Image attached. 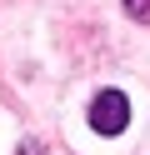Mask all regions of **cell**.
<instances>
[{"instance_id": "6da1fadb", "label": "cell", "mask_w": 150, "mask_h": 155, "mask_svg": "<svg viewBox=\"0 0 150 155\" xmlns=\"http://www.w3.org/2000/svg\"><path fill=\"white\" fill-rule=\"evenodd\" d=\"M90 125H95L100 135H120L130 125V100L120 90H100L95 95V105H90Z\"/></svg>"}, {"instance_id": "7a4b0ae2", "label": "cell", "mask_w": 150, "mask_h": 155, "mask_svg": "<svg viewBox=\"0 0 150 155\" xmlns=\"http://www.w3.org/2000/svg\"><path fill=\"white\" fill-rule=\"evenodd\" d=\"M125 10L135 15V20H150V0H125Z\"/></svg>"}]
</instances>
